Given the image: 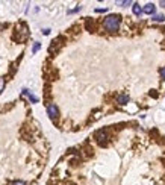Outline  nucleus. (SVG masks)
I'll return each instance as SVG.
<instances>
[{
	"label": "nucleus",
	"mask_w": 165,
	"mask_h": 185,
	"mask_svg": "<svg viewBox=\"0 0 165 185\" xmlns=\"http://www.w3.org/2000/svg\"><path fill=\"white\" fill-rule=\"evenodd\" d=\"M120 23H121V17L120 15H108V17L105 18L103 22V28L108 30V32H115V30H118L120 28Z\"/></svg>",
	"instance_id": "nucleus-1"
},
{
	"label": "nucleus",
	"mask_w": 165,
	"mask_h": 185,
	"mask_svg": "<svg viewBox=\"0 0 165 185\" xmlns=\"http://www.w3.org/2000/svg\"><path fill=\"white\" fill-rule=\"evenodd\" d=\"M95 140H97L100 144H106V141L109 140V135H108V131H105V129H100L95 132Z\"/></svg>",
	"instance_id": "nucleus-2"
},
{
	"label": "nucleus",
	"mask_w": 165,
	"mask_h": 185,
	"mask_svg": "<svg viewBox=\"0 0 165 185\" xmlns=\"http://www.w3.org/2000/svg\"><path fill=\"white\" fill-rule=\"evenodd\" d=\"M47 114H49L50 118H58V115H59V109H58V106L55 103H50L49 106H47Z\"/></svg>",
	"instance_id": "nucleus-3"
},
{
	"label": "nucleus",
	"mask_w": 165,
	"mask_h": 185,
	"mask_svg": "<svg viewBox=\"0 0 165 185\" xmlns=\"http://www.w3.org/2000/svg\"><path fill=\"white\" fill-rule=\"evenodd\" d=\"M146 14H148V15H152V14H155V11H156V6L153 3H147L146 6H144V9H142Z\"/></svg>",
	"instance_id": "nucleus-4"
},
{
	"label": "nucleus",
	"mask_w": 165,
	"mask_h": 185,
	"mask_svg": "<svg viewBox=\"0 0 165 185\" xmlns=\"http://www.w3.org/2000/svg\"><path fill=\"white\" fill-rule=\"evenodd\" d=\"M129 100H130V97L127 96V94H121V96H118V99H117V102L120 105H126V103H129Z\"/></svg>",
	"instance_id": "nucleus-5"
},
{
	"label": "nucleus",
	"mask_w": 165,
	"mask_h": 185,
	"mask_svg": "<svg viewBox=\"0 0 165 185\" xmlns=\"http://www.w3.org/2000/svg\"><path fill=\"white\" fill-rule=\"evenodd\" d=\"M23 94H26V96H28V97L30 99V102H32V103H36V102H38V97H35L34 94H30L29 89H23Z\"/></svg>",
	"instance_id": "nucleus-6"
},
{
	"label": "nucleus",
	"mask_w": 165,
	"mask_h": 185,
	"mask_svg": "<svg viewBox=\"0 0 165 185\" xmlns=\"http://www.w3.org/2000/svg\"><path fill=\"white\" fill-rule=\"evenodd\" d=\"M132 9H133V14L135 15H140L142 12V9L140 8V5H138V3H133V8H132Z\"/></svg>",
	"instance_id": "nucleus-7"
},
{
	"label": "nucleus",
	"mask_w": 165,
	"mask_h": 185,
	"mask_svg": "<svg viewBox=\"0 0 165 185\" xmlns=\"http://www.w3.org/2000/svg\"><path fill=\"white\" fill-rule=\"evenodd\" d=\"M152 20H153V22H164L165 17H164V15H155V17H153Z\"/></svg>",
	"instance_id": "nucleus-8"
},
{
	"label": "nucleus",
	"mask_w": 165,
	"mask_h": 185,
	"mask_svg": "<svg viewBox=\"0 0 165 185\" xmlns=\"http://www.w3.org/2000/svg\"><path fill=\"white\" fill-rule=\"evenodd\" d=\"M40 47H41V44H40V43H35V44H34V47H32V52H34V53H36V52L40 50Z\"/></svg>",
	"instance_id": "nucleus-9"
},
{
	"label": "nucleus",
	"mask_w": 165,
	"mask_h": 185,
	"mask_svg": "<svg viewBox=\"0 0 165 185\" xmlns=\"http://www.w3.org/2000/svg\"><path fill=\"white\" fill-rule=\"evenodd\" d=\"M3 88H5V79L0 76V93L3 91Z\"/></svg>",
	"instance_id": "nucleus-10"
},
{
	"label": "nucleus",
	"mask_w": 165,
	"mask_h": 185,
	"mask_svg": "<svg viewBox=\"0 0 165 185\" xmlns=\"http://www.w3.org/2000/svg\"><path fill=\"white\" fill-rule=\"evenodd\" d=\"M12 185H26V184H24L23 181H15V182H14Z\"/></svg>",
	"instance_id": "nucleus-11"
},
{
	"label": "nucleus",
	"mask_w": 165,
	"mask_h": 185,
	"mask_svg": "<svg viewBox=\"0 0 165 185\" xmlns=\"http://www.w3.org/2000/svg\"><path fill=\"white\" fill-rule=\"evenodd\" d=\"M161 77H162V79H165V67L161 70Z\"/></svg>",
	"instance_id": "nucleus-12"
},
{
	"label": "nucleus",
	"mask_w": 165,
	"mask_h": 185,
	"mask_svg": "<svg viewBox=\"0 0 165 185\" xmlns=\"http://www.w3.org/2000/svg\"><path fill=\"white\" fill-rule=\"evenodd\" d=\"M42 34H44V35H49V34H50V29H44V30H42Z\"/></svg>",
	"instance_id": "nucleus-13"
},
{
	"label": "nucleus",
	"mask_w": 165,
	"mask_h": 185,
	"mask_svg": "<svg viewBox=\"0 0 165 185\" xmlns=\"http://www.w3.org/2000/svg\"><path fill=\"white\" fill-rule=\"evenodd\" d=\"M161 5H162V6L165 8V0H162V2H161Z\"/></svg>",
	"instance_id": "nucleus-14"
}]
</instances>
